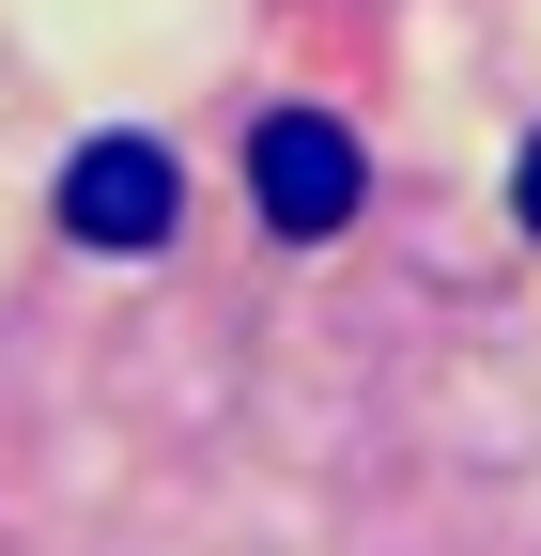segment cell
<instances>
[{"instance_id": "obj_1", "label": "cell", "mask_w": 541, "mask_h": 556, "mask_svg": "<svg viewBox=\"0 0 541 556\" xmlns=\"http://www.w3.org/2000/svg\"><path fill=\"white\" fill-rule=\"evenodd\" d=\"M356 186H372V170H356V124H325V109H279V124L248 139V201H263V232H294V248L341 232Z\"/></svg>"}, {"instance_id": "obj_2", "label": "cell", "mask_w": 541, "mask_h": 556, "mask_svg": "<svg viewBox=\"0 0 541 556\" xmlns=\"http://www.w3.org/2000/svg\"><path fill=\"white\" fill-rule=\"evenodd\" d=\"M171 217H186L171 139H78V155H62V232L78 248H155Z\"/></svg>"}, {"instance_id": "obj_3", "label": "cell", "mask_w": 541, "mask_h": 556, "mask_svg": "<svg viewBox=\"0 0 541 556\" xmlns=\"http://www.w3.org/2000/svg\"><path fill=\"white\" fill-rule=\"evenodd\" d=\"M511 217H526V232H541V139H526V170H511Z\"/></svg>"}]
</instances>
